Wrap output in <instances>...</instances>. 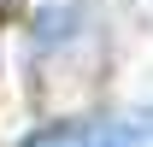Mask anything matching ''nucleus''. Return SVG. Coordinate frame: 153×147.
Wrapping results in <instances>:
<instances>
[{
    "instance_id": "obj_1",
    "label": "nucleus",
    "mask_w": 153,
    "mask_h": 147,
    "mask_svg": "<svg viewBox=\"0 0 153 147\" xmlns=\"http://www.w3.org/2000/svg\"><path fill=\"white\" fill-rule=\"evenodd\" d=\"M24 147H147L135 124H47Z\"/></svg>"
}]
</instances>
